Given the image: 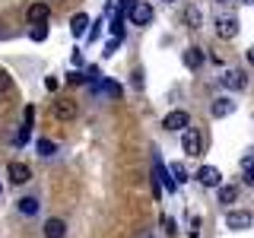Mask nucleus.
I'll return each instance as SVG.
<instances>
[{
	"mask_svg": "<svg viewBox=\"0 0 254 238\" xmlns=\"http://www.w3.org/2000/svg\"><path fill=\"white\" fill-rule=\"evenodd\" d=\"M127 16H130L133 26H149L153 22V6L143 3V0H133V3H127Z\"/></svg>",
	"mask_w": 254,
	"mask_h": 238,
	"instance_id": "obj_1",
	"label": "nucleus"
},
{
	"mask_svg": "<svg viewBox=\"0 0 254 238\" xmlns=\"http://www.w3.org/2000/svg\"><path fill=\"white\" fill-rule=\"evenodd\" d=\"M181 149H185V156H200L203 153V137L197 127H188L185 133H181Z\"/></svg>",
	"mask_w": 254,
	"mask_h": 238,
	"instance_id": "obj_2",
	"label": "nucleus"
},
{
	"mask_svg": "<svg viewBox=\"0 0 254 238\" xmlns=\"http://www.w3.org/2000/svg\"><path fill=\"white\" fill-rule=\"evenodd\" d=\"M162 127L172 130V133H185L190 127V115H188V111H169V115L162 118Z\"/></svg>",
	"mask_w": 254,
	"mask_h": 238,
	"instance_id": "obj_3",
	"label": "nucleus"
},
{
	"mask_svg": "<svg viewBox=\"0 0 254 238\" xmlns=\"http://www.w3.org/2000/svg\"><path fill=\"white\" fill-rule=\"evenodd\" d=\"M251 222H254V216L248 210H229L226 213V226L232 229V232H242V229H251Z\"/></svg>",
	"mask_w": 254,
	"mask_h": 238,
	"instance_id": "obj_4",
	"label": "nucleus"
},
{
	"mask_svg": "<svg viewBox=\"0 0 254 238\" xmlns=\"http://www.w3.org/2000/svg\"><path fill=\"white\" fill-rule=\"evenodd\" d=\"M51 111H54V118H58V121H73V118L79 115V105H76L73 99H58Z\"/></svg>",
	"mask_w": 254,
	"mask_h": 238,
	"instance_id": "obj_5",
	"label": "nucleus"
},
{
	"mask_svg": "<svg viewBox=\"0 0 254 238\" xmlns=\"http://www.w3.org/2000/svg\"><path fill=\"white\" fill-rule=\"evenodd\" d=\"M153 178H156V181H159V184H162L165 190H175V187H178V181L172 178V172L162 165V159H159V156L153 159Z\"/></svg>",
	"mask_w": 254,
	"mask_h": 238,
	"instance_id": "obj_6",
	"label": "nucleus"
},
{
	"mask_svg": "<svg viewBox=\"0 0 254 238\" xmlns=\"http://www.w3.org/2000/svg\"><path fill=\"white\" fill-rule=\"evenodd\" d=\"M197 181H200L203 187H222V175L216 165H200V172H197Z\"/></svg>",
	"mask_w": 254,
	"mask_h": 238,
	"instance_id": "obj_7",
	"label": "nucleus"
},
{
	"mask_svg": "<svg viewBox=\"0 0 254 238\" xmlns=\"http://www.w3.org/2000/svg\"><path fill=\"white\" fill-rule=\"evenodd\" d=\"M219 83L226 86V89H235L238 92V89H245V86H248V76H245L242 70H226V73L219 76Z\"/></svg>",
	"mask_w": 254,
	"mask_h": 238,
	"instance_id": "obj_8",
	"label": "nucleus"
},
{
	"mask_svg": "<svg viewBox=\"0 0 254 238\" xmlns=\"http://www.w3.org/2000/svg\"><path fill=\"white\" fill-rule=\"evenodd\" d=\"M6 175H10L13 184H26V181L32 178V169L26 162H10V165H6Z\"/></svg>",
	"mask_w": 254,
	"mask_h": 238,
	"instance_id": "obj_9",
	"label": "nucleus"
},
{
	"mask_svg": "<svg viewBox=\"0 0 254 238\" xmlns=\"http://www.w3.org/2000/svg\"><path fill=\"white\" fill-rule=\"evenodd\" d=\"M216 35L219 38H235L238 35V19L235 16H219L216 19Z\"/></svg>",
	"mask_w": 254,
	"mask_h": 238,
	"instance_id": "obj_10",
	"label": "nucleus"
},
{
	"mask_svg": "<svg viewBox=\"0 0 254 238\" xmlns=\"http://www.w3.org/2000/svg\"><path fill=\"white\" fill-rule=\"evenodd\" d=\"M181 60H185V67H188V70H200V67H203V60H206V54L200 51V48H185Z\"/></svg>",
	"mask_w": 254,
	"mask_h": 238,
	"instance_id": "obj_11",
	"label": "nucleus"
},
{
	"mask_svg": "<svg viewBox=\"0 0 254 238\" xmlns=\"http://www.w3.org/2000/svg\"><path fill=\"white\" fill-rule=\"evenodd\" d=\"M232 111H235V102L229 99V95H222V99H216V102L210 105V115H213V118H229Z\"/></svg>",
	"mask_w": 254,
	"mask_h": 238,
	"instance_id": "obj_12",
	"label": "nucleus"
},
{
	"mask_svg": "<svg viewBox=\"0 0 254 238\" xmlns=\"http://www.w3.org/2000/svg\"><path fill=\"white\" fill-rule=\"evenodd\" d=\"M70 32H73V38L89 35V16H86V13H76L73 19H70Z\"/></svg>",
	"mask_w": 254,
	"mask_h": 238,
	"instance_id": "obj_13",
	"label": "nucleus"
},
{
	"mask_svg": "<svg viewBox=\"0 0 254 238\" xmlns=\"http://www.w3.org/2000/svg\"><path fill=\"white\" fill-rule=\"evenodd\" d=\"M67 235V222L64 219H48L45 222V238H64Z\"/></svg>",
	"mask_w": 254,
	"mask_h": 238,
	"instance_id": "obj_14",
	"label": "nucleus"
},
{
	"mask_svg": "<svg viewBox=\"0 0 254 238\" xmlns=\"http://www.w3.org/2000/svg\"><path fill=\"white\" fill-rule=\"evenodd\" d=\"M48 16H51V6H48V3H32V6H29V19H32V26H35V22H45Z\"/></svg>",
	"mask_w": 254,
	"mask_h": 238,
	"instance_id": "obj_15",
	"label": "nucleus"
},
{
	"mask_svg": "<svg viewBox=\"0 0 254 238\" xmlns=\"http://www.w3.org/2000/svg\"><path fill=\"white\" fill-rule=\"evenodd\" d=\"M235 200H238V187L235 184H222L219 187V203L229 206V203H235Z\"/></svg>",
	"mask_w": 254,
	"mask_h": 238,
	"instance_id": "obj_16",
	"label": "nucleus"
},
{
	"mask_svg": "<svg viewBox=\"0 0 254 238\" xmlns=\"http://www.w3.org/2000/svg\"><path fill=\"white\" fill-rule=\"evenodd\" d=\"M19 213H22V216H35V213H38V200H35V197H22V200H19Z\"/></svg>",
	"mask_w": 254,
	"mask_h": 238,
	"instance_id": "obj_17",
	"label": "nucleus"
},
{
	"mask_svg": "<svg viewBox=\"0 0 254 238\" xmlns=\"http://www.w3.org/2000/svg\"><path fill=\"white\" fill-rule=\"evenodd\" d=\"M185 19H188V26L190 29H200V10H197V6H188V10H185Z\"/></svg>",
	"mask_w": 254,
	"mask_h": 238,
	"instance_id": "obj_18",
	"label": "nucleus"
},
{
	"mask_svg": "<svg viewBox=\"0 0 254 238\" xmlns=\"http://www.w3.org/2000/svg\"><path fill=\"white\" fill-rule=\"evenodd\" d=\"M124 35V16H111V38H121Z\"/></svg>",
	"mask_w": 254,
	"mask_h": 238,
	"instance_id": "obj_19",
	"label": "nucleus"
},
{
	"mask_svg": "<svg viewBox=\"0 0 254 238\" xmlns=\"http://www.w3.org/2000/svg\"><path fill=\"white\" fill-rule=\"evenodd\" d=\"M102 92H105L108 99H121V86L111 83V79H105V83H102Z\"/></svg>",
	"mask_w": 254,
	"mask_h": 238,
	"instance_id": "obj_20",
	"label": "nucleus"
},
{
	"mask_svg": "<svg viewBox=\"0 0 254 238\" xmlns=\"http://www.w3.org/2000/svg\"><path fill=\"white\" fill-rule=\"evenodd\" d=\"M38 153H42V156H54V153H58V143H54V140H38Z\"/></svg>",
	"mask_w": 254,
	"mask_h": 238,
	"instance_id": "obj_21",
	"label": "nucleus"
},
{
	"mask_svg": "<svg viewBox=\"0 0 254 238\" xmlns=\"http://www.w3.org/2000/svg\"><path fill=\"white\" fill-rule=\"evenodd\" d=\"M48 38V26L45 22H35V26H32V42H45Z\"/></svg>",
	"mask_w": 254,
	"mask_h": 238,
	"instance_id": "obj_22",
	"label": "nucleus"
},
{
	"mask_svg": "<svg viewBox=\"0 0 254 238\" xmlns=\"http://www.w3.org/2000/svg\"><path fill=\"white\" fill-rule=\"evenodd\" d=\"M169 172H172V178L178 181V184H185V181H188V172H185V165H181V162H175Z\"/></svg>",
	"mask_w": 254,
	"mask_h": 238,
	"instance_id": "obj_23",
	"label": "nucleus"
},
{
	"mask_svg": "<svg viewBox=\"0 0 254 238\" xmlns=\"http://www.w3.org/2000/svg\"><path fill=\"white\" fill-rule=\"evenodd\" d=\"M118 45H121V38H108V42H105V51H102V58H111V54L118 51Z\"/></svg>",
	"mask_w": 254,
	"mask_h": 238,
	"instance_id": "obj_24",
	"label": "nucleus"
},
{
	"mask_svg": "<svg viewBox=\"0 0 254 238\" xmlns=\"http://www.w3.org/2000/svg\"><path fill=\"white\" fill-rule=\"evenodd\" d=\"M254 169V149H245V156H242V172H248Z\"/></svg>",
	"mask_w": 254,
	"mask_h": 238,
	"instance_id": "obj_25",
	"label": "nucleus"
},
{
	"mask_svg": "<svg viewBox=\"0 0 254 238\" xmlns=\"http://www.w3.org/2000/svg\"><path fill=\"white\" fill-rule=\"evenodd\" d=\"M32 121H35V108L26 105V111H22V127H32Z\"/></svg>",
	"mask_w": 254,
	"mask_h": 238,
	"instance_id": "obj_26",
	"label": "nucleus"
},
{
	"mask_svg": "<svg viewBox=\"0 0 254 238\" xmlns=\"http://www.w3.org/2000/svg\"><path fill=\"white\" fill-rule=\"evenodd\" d=\"M29 137H32V127H22V130H19V137H16V143L22 146V143H29Z\"/></svg>",
	"mask_w": 254,
	"mask_h": 238,
	"instance_id": "obj_27",
	"label": "nucleus"
},
{
	"mask_svg": "<svg viewBox=\"0 0 254 238\" xmlns=\"http://www.w3.org/2000/svg\"><path fill=\"white\" fill-rule=\"evenodd\" d=\"M6 89H10V73L0 70V92H6Z\"/></svg>",
	"mask_w": 254,
	"mask_h": 238,
	"instance_id": "obj_28",
	"label": "nucleus"
},
{
	"mask_svg": "<svg viewBox=\"0 0 254 238\" xmlns=\"http://www.w3.org/2000/svg\"><path fill=\"white\" fill-rule=\"evenodd\" d=\"M162 229H165V235H175V222L169 216H162Z\"/></svg>",
	"mask_w": 254,
	"mask_h": 238,
	"instance_id": "obj_29",
	"label": "nucleus"
},
{
	"mask_svg": "<svg viewBox=\"0 0 254 238\" xmlns=\"http://www.w3.org/2000/svg\"><path fill=\"white\" fill-rule=\"evenodd\" d=\"M58 86H61V83H58V79H54V76H45V89H48V92H54V89H58Z\"/></svg>",
	"mask_w": 254,
	"mask_h": 238,
	"instance_id": "obj_30",
	"label": "nucleus"
},
{
	"mask_svg": "<svg viewBox=\"0 0 254 238\" xmlns=\"http://www.w3.org/2000/svg\"><path fill=\"white\" fill-rule=\"evenodd\" d=\"M99 26H102V19H99V22H95V26L89 29V35H86V38H89V42H95V38H99V32H102Z\"/></svg>",
	"mask_w": 254,
	"mask_h": 238,
	"instance_id": "obj_31",
	"label": "nucleus"
},
{
	"mask_svg": "<svg viewBox=\"0 0 254 238\" xmlns=\"http://www.w3.org/2000/svg\"><path fill=\"white\" fill-rule=\"evenodd\" d=\"M133 86L143 89V70H133Z\"/></svg>",
	"mask_w": 254,
	"mask_h": 238,
	"instance_id": "obj_32",
	"label": "nucleus"
},
{
	"mask_svg": "<svg viewBox=\"0 0 254 238\" xmlns=\"http://www.w3.org/2000/svg\"><path fill=\"white\" fill-rule=\"evenodd\" d=\"M67 83H86V76H83V73H70Z\"/></svg>",
	"mask_w": 254,
	"mask_h": 238,
	"instance_id": "obj_33",
	"label": "nucleus"
},
{
	"mask_svg": "<svg viewBox=\"0 0 254 238\" xmlns=\"http://www.w3.org/2000/svg\"><path fill=\"white\" fill-rule=\"evenodd\" d=\"M245 184H251V187H254V169L245 172Z\"/></svg>",
	"mask_w": 254,
	"mask_h": 238,
	"instance_id": "obj_34",
	"label": "nucleus"
},
{
	"mask_svg": "<svg viewBox=\"0 0 254 238\" xmlns=\"http://www.w3.org/2000/svg\"><path fill=\"white\" fill-rule=\"evenodd\" d=\"M248 63L254 67V48H248Z\"/></svg>",
	"mask_w": 254,
	"mask_h": 238,
	"instance_id": "obj_35",
	"label": "nucleus"
},
{
	"mask_svg": "<svg viewBox=\"0 0 254 238\" xmlns=\"http://www.w3.org/2000/svg\"><path fill=\"white\" fill-rule=\"evenodd\" d=\"M140 238H156V235H153V232H143V235H140Z\"/></svg>",
	"mask_w": 254,
	"mask_h": 238,
	"instance_id": "obj_36",
	"label": "nucleus"
},
{
	"mask_svg": "<svg viewBox=\"0 0 254 238\" xmlns=\"http://www.w3.org/2000/svg\"><path fill=\"white\" fill-rule=\"evenodd\" d=\"M245 3H254V0H245Z\"/></svg>",
	"mask_w": 254,
	"mask_h": 238,
	"instance_id": "obj_37",
	"label": "nucleus"
},
{
	"mask_svg": "<svg viewBox=\"0 0 254 238\" xmlns=\"http://www.w3.org/2000/svg\"><path fill=\"white\" fill-rule=\"evenodd\" d=\"M219 3H229V0H219Z\"/></svg>",
	"mask_w": 254,
	"mask_h": 238,
	"instance_id": "obj_38",
	"label": "nucleus"
},
{
	"mask_svg": "<svg viewBox=\"0 0 254 238\" xmlns=\"http://www.w3.org/2000/svg\"><path fill=\"white\" fill-rule=\"evenodd\" d=\"M169 3H172V0H169Z\"/></svg>",
	"mask_w": 254,
	"mask_h": 238,
	"instance_id": "obj_39",
	"label": "nucleus"
}]
</instances>
